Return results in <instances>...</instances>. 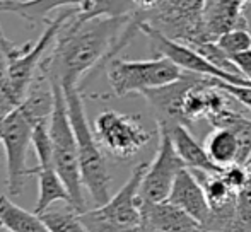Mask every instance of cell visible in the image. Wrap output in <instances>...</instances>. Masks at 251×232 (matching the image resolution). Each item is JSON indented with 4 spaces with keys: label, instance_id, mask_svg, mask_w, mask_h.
<instances>
[{
    "label": "cell",
    "instance_id": "8fae6325",
    "mask_svg": "<svg viewBox=\"0 0 251 232\" xmlns=\"http://www.w3.org/2000/svg\"><path fill=\"white\" fill-rule=\"evenodd\" d=\"M201 79L205 77L183 72V75L175 82L144 91L142 96L146 97L152 111L155 113V123L164 126L185 125V118H183L185 96Z\"/></svg>",
    "mask_w": 251,
    "mask_h": 232
},
{
    "label": "cell",
    "instance_id": "52a82bcc",
    "mask_svg": "<svg viewBox=\"0 0 251 232\" xmlns=\"http://www.w3.org/2000/svg\"><path fill=\"white\" fill-rule=\"evenodd\" d=\"M93 130L101 149L118 161L135 157L152 139L137 116L113 110L98 115Z\"/></svg>",
    "mask_w": 251,
    "mask_h": 232
},
{
    "label": "cell",
    "instance_id": "5b68a950",
    "mask_svg": "<svg viewBox=\"0 0 251 232\" xmlns=\"http://www.w3.org/2000/svg\"><path fill=\"white\" fill-rule=\"evenodd\" d=\"M183 70L166 57L152 60L113 58L108 65V82L115 96L122 97L130 93H140L175 82Z\"/></svg>",
    "mask_w": 251,
    "mask_h": 232
},
{
    "label": "cell",
    "instance_id": "ffe728a7",
    "mask_svg": "<svg viewBox=\"0 0 251 232\" xmlns=\"http://www.w3.org/2000/svg\"><path fill=\"white\" fill-rule=\"evenodd\" d=\"M41 220L45 222L48 232H89L80 213L69 205L67 209H48L40 213Z\"/></svg>",
    "mask_w": 251,
    "mask_h": 232
},
{
    "label": "cell",
    "instance_id": "7c38bea8",
    "mask_svg": "<svg viewBox=\"0 0 251 232\" xmlns=\"http://www.w3.org/2000/svg\"><path fill=\"white\" fill-rule=\"evenodd\" d=\"M142 219L147 232H203L199 220L168 202H142Z\"/></svg>",
    "mask_w": 251,
    "mask_h": 232
},
{
    "label": "cell",
    "instance_id": "83f0119b",
    "mask_svg": "<svg viewBox=\"0 0 251 232\" xmlns=\"http://www.w3.org/2000/svg\"><path fill=\"white\" fill-rule=\"evenodd\" d=\"M159 2L161 0H133V5H135V12H149L159 5Z\"/></svg>",
    "mask_w": 251,
    "mask_h": 232
},
{
    "label": "cell",
    "instance_id": "603a6c76",
    "mask_svg": "<svg viewBox=\"0 0 251 232\" xmlns=\"http://www.w3.org/2000/svg\"><path fill=\"white\" fill-rule=\"evenodd\" d=\"M80 219L84 220V224H86L89 232H147L144 226L132 227V226H123V224H116L113 220L100 217L94 210H87V212L80 213Z\"/></svg>",
    "mask_w": 251,
    "mask_h": 232
},
{
    "label": "cell",
    "instance_id": "d6986e66",
    "mask_svg": "<svg viewBox=\"0 0 251 232\" xmlns=\"http://www.w3.org/2000/svg\"><path fill=\"white\" fill-rule=\"evenodd\" d=\"M0 222L12 232H48L36 212L21 209L5 195H0Z\"/></svg>",
    "mask_w": 251,
    "mask_h": 232
},
{
    "label": "cell",
    "instance_id": "9a60e30c",
    "mask_svg": "<svg viewBox=\"0 0 251 232\" xmlns=\"http://www.w3.org/2000/svg\"><path fill=\"white\" fill-rule=\"evenodd\" d=\"M164 128H168L176 152H178V156L181 157V161L190 171H208V173H222L224 171V167H219L215 162H212L205 147L200 145L193 139V135L190 133L186 125H173L164 126Z\"/></svg>",
    "mask_w": 251,
    "mask_h": 232
},
{
    "label": "cell",
    "instance_id": "4dcf8cb0",
    "mask_svg": "<svg viewBox=\"0 0 251 232\" xmlns=\"http://www.w3.org/2000/svg\"><path fill=\"white\" fill-rule=\"evenodd\" d=\"M203 232H207V231H203Z\"/></svg>",
    "mask_w": 251,
    "mask_h": 232
},
{
    "label": "cell",
    "instance_id": "2e32d148",
    "mask_svg": "<svg viewBox=\"0 0 251 232\" xmlns=\"http://www.w3.org/2000/svg\"><path fill=\"white\" fill-rule=\"evenodd\" d=\"M93 0H0V12H12L23 17L24 21L34 23H48V16L60 7L87 10Z\"/></svg>",
    "mask_w": 251,
    "mask_h": 232
},
{
    "label": "cell",
    "instance_id": "5bb4252c",
    "mask_svg": "<svg viewBox=\"0 0 251 232\" xmlns=\"http://www.w3.org/2000/svg\"><path fill=\"white\" fill-rule=\"evenodd\" d=\"M168 202L175 203L181 210L199 220L205 231L208 219H210V205L205 196V191L201 188L200 181L195 178V174L185 167L176 176V181L171 188V193L168 196Z\"/></svg>",
    "mask_w": 251,
    "mask_h": 232
},
{
    "label": "cell",
    "instance_id": "484cf974",
    "mask_svg": "<svg viewBox=\"0 0 251 232\" xmlns=\"http://www.w3.org/2000/svg\"><path fill=\"white\" fill-rule=\"evenodd\" d=\"M214 84L222 89L224 93H227L229 96H232L236 101H239L241 104H245L248 110H251V86H236V84L226 82L221 79H214Z\"/></svg>",
    "mask_w": 251,
    "mask_h": 232
},
{
    "label": "cell",
    "instance_id": "f546056e",
    "mask_svg": "<svg viewBox=\"0 0 251 232\" xmlns=\"http://www.w3.org/2000/svg\"><path fill=\"white\" fill-rule=\"evenodd\" d=\"M248 2H250V3H251V0H248Z\"/></svg>",
    "mask_w": 251,
    "mask_h": 232
},
{
    "label": "cell",
    "instance_id": "f1b7e54d",
    "mask_svg": "<svg viewBox=\"0 0 251 232\" xmlns=\"http://www.w3.org/2000/svg\"><path fill=\"white\" fill-rule=\"evenodd\" d=\"M2 150H3V147H2V142H0V161H2Z\"/></svg>",
    "mask_w": 251,
    "mask_h": 232
},
{
    "label": "cell",
    "instance_id": "3957f363",
    "mask_svg": "<svg viewBox=\"0 0 251 232\" xmlns=\"http://www.w3.org/2000/svg\"><path fill=\"white\" fill-rule=\"evenodd\" d=\"M51 82L53 93H55V106H53L50 116L53 164H55V169L62 178L63 185L69 189L70 198H72V207L79 213H84L89 209H87L86 196H84V185L82 176H80L75 133H74V126L72 121H70L62 84L58 80H51Z\"/></svg>",
    "mask_w": 251,
    "mask_h": 232
},
{
    "label": "cell",
    "instance_id": "ac0fdd59",
    "mask_svg": "<svg viewBox=\"0 0 251 232\" xmlns=\"http://www.w3.org/2000/svg\"><path fill=\"white\" fill-rule=\"evenodd\" d=\"M203 147L212 162H215L219 167H227L238 162L239 143L234 132L229 128H214L205 137Z\"/></svg>",
    "mask_w": 251,
    "mask_h": 232
},
{
    "label": "cell",
    "instance_id": "ba28073f",
    "mask_svg": "<svg viewBox=\"0 0 251 232\" xmlns=\"http://www.w3.org/2000/svg\"><path fill=\"white\" fill-rule=\"evenodd\" d=\"M140 33H144L147 36V40L151 41L152 50H155V53L159 57H166L171 62H175L183 72L195 73V75L201 77H212V79H221L226 82L236 84V86H251L250 80H246L245 77L236 75V73H229L224 70L214 67L210 62H207L199 51L193 46L185 43H179L171 38L164 36L161 31H157L155 27H152L147 23H139Z\"/></svg>",
    "mask_w": 251,
    "mask_h": 232
},
{
    "label": "cell",
    "instance_id": "cb8c5ba5",
    "mask_svg": "<svg viewBox=\"0 0 251 232\" xmlns=\"http://www.w3.org/2000/svg\"><path fill=\"white\" fill-rule=\"evenodd\" d=\"M27 43L24 45H16L5 38L2 27H0V91H3L9 84V70H10V62L14 57L21 53L26 48Z\"/></svg>",
    "mask_w": 251,
    "mask_h": 232
},
{
    "label": "cell",
    "instance_id": "d4e9b609",
    "mask_svg": "<svg viewBox=\"0 0 251 232\" xmlns=\"http://www.w3.org/2000/svg\"><path fill=\"white\" fill-rule=\"evenodd\" d=\"M222 176H224L226 183L231 186L234 191H239L243 186L248 183L250 179V173H248V167L243 166V164H231V166L224 167L222 171Z\"/></svg>",
    "mask_w": 251,
    "mask_h": 232
},
{
    "label": "cell",
    "instance_id": "8992f818",
    "mask_svg": "<svg viewBox=\"0 0 251 232\" xmlns=\"http://www.w3.org/2000/svg\"><path fill=\"white\" fill-rule=\"evenodd\" d=\"M34 123L21 108L0 116V142L7 157V189L10 196L24 191V179L29 176L26 166L27 150L33 145Z\"/></svg>",
    "mask_w": 251,
    "mask_h": 232
},
{
    "label": "cell",
    "instance_id": "30bf717a",
    "mask_svg": "<svg viewBox=\"0 0 251 232\" xmlns=\"http://www.w3.org/2000/svg\"><path fill=\"white\" fill-rule=\"evenodd\" d=\"M147 162H140L133 167L130 178L125 185L120 188L116 195H113L104 205L93 209L100 217L113 220L123 226L140 227L144 226L142 219V196H140V186H142L144 174L147 171Z\"/></svg>",
    "mask_w": 251,
    "mask_h": 232
},
{
    "label": "cell",
    "instance_id": "7402d4cb",
    "mask_svg": "<svg viewBox=\"0 0 251 232\" xmlns=\"http://www.w3.org/2000/svg\"><path fill=\"white\" fill-rule=\"evenodd\" d=\"M215 43L222 48L226 55L232 58L234 55L251 50V33L248 29H232L219 36Z\"/></svg>",
    "mask_w": 251,
    "mask_h": 232
},
{
    "label": "cell",
    "instance_id": "4316f807",
    "mask_svg": "<svg viewBox=\"0 0 251 232\" xmlns=\"http://www.w3.org/2000/svg\"><path fill=\"white\" fill-rule=\"evenodd\" d=\"M231 60L234 62V65L238 67V70L241 72V75L251 82V50L245 51V53L234 55Z\"/></svg>",
    "mask_w": 251,
    "mask_h": 232
},
{
    "label": "cell",
    "instance_id": "e0dca14e",
    "mask_svg": "<svg viewBox=\"0 0 251 232\" xmlns=\"http://www.w3.org/2000/svg\"><path fill=\"white\" fill-rule=\"evenodd\" d=\"M29 176H36L40 183V191H38V202L34 207V212L40 215L45 210H48L53 203L65 202L72 205V198L63 185L60 174L56 173L55 164H38L34 167H29Z\"/></svg>",
    "mask_w": 251,
    "mask_h": 232
},
{
    "label": "cell",
    "instance_id": "4fadbf2b",
    "mask_svg": "<svg viewBox=\"0 0 251 232\" xmlns=\"http://www.w3.org/2000/svg\"><path fill=\"white\" fill-rule=\"evenodd\" d=\"M248 0H207L203 14V40L215 41L232 29H248L243 7Z\"/></svg>",
    "mask_w": 251,
    "mask_h": 232
},
{
    "label": "cell",
    "instance_id": "6da1fadb",
    "mask_svg": "<svg viewBox=\"0 0 251 232\" xmlns=\"http://www.w3.org/2000/svg\"><path fill=\"white\" fill-rule=\"evenodd\" d=\"M139 31L135 14L86 16L77 10L62 26L40 70L63 89L79 87L84 75L106 58H115Z\"/></svg>",
    "mask_w": 251,
    "mask_h": 232
},
{
    "label": "cell",
    "instance_id": "44dd1931",
    "mask_svg": "<svg viewBox=\"0 0 251 232\" xmlns=\"http://www.w3.org/2000/svg\"><path fill=\"white\" fill-rule=\"evenodd\" d=\"M190 46L195 48L201 57L207 60V62H210L214 67H217V69L224 70V72H229V73L241 75V72H239L238 67L234 65V62L231 60V57H229V55H226L224 51H222V48L219 46L215 41H200V43L190 45Z\"/></svg>",
    "mask_w": 251,
    "mask_h": 232
},
{
    "label": "cell",
    "instance_id": "9c48e42d",
    "mask_svg": "<svg viewBox=\"0 0 251 232\" xmlns=\"http://www.w3.org/2000/svg\"><path fill=\"white\" fill-rule=\"evenodd\" d=\"M157 154H155V159L147 166L142 186H140V196L144 202H164V200H168L173 185L176 181V176L186 167L181 157L176 152L168 128L157 125Z\"/></svg>",
    "mask_w": 251,
    "mask_h": 232
},
{
    "label": "cell",
    "instance_id": "7a4b0ae2",
    "mask_svg": "<svg viewBox=\"0 0 251 232\" xmlns=\"http://www.w3.org/2000/svg\"><path fill=\"white\" fill-rule=\"evenodd\" d=\"M69 108V116L74 126L77 140V150H79V166L82 176L84 189L91 195V200L96 207H101L111 198L109 185L111 176L108 171L104 150L98 142L94 130L91 128L89 119L84 108V99L80 96L79 87H67L63 89Z\"/></svg>",
    "mask_w": 251,
    "mask_h": 232
},
{
    "label": "cell",
    "instance_id": "277c9868",
    "mask_svg": "<svg viewBox=\"0 0 251 232\" xmlns=\"http://www.w3.org/2000/svg\"><path fill=\"white\" fill-rule=\"evenodd\" d=\"M207 0H161L149 12H135L139 23H147L164 36L185 45L203 40V14Z\"/></svg>",
    "mask_w": 251,
    "mask_h": 232
}]
</instances>
